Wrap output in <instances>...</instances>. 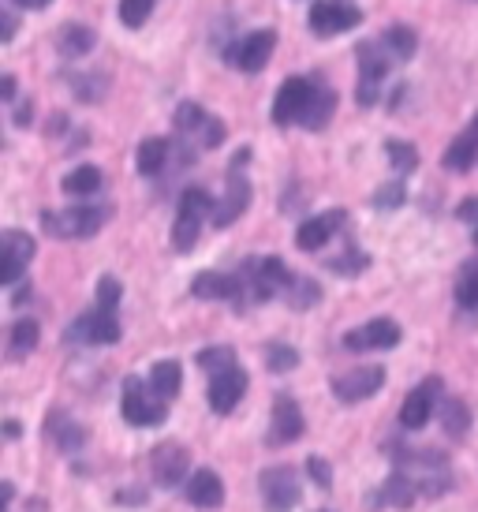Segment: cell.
I'll return each mask as SVG.
<instances>
[{
  "label": "cell",
  "instance_id": "obj_1",
  "mask_svg": "<svg viewBox=\"0 0 478 512\" xmlns=\"http://www.w3.org/2000/svg\"><path fill=\"white\" fill-rule=\"evenodd\" d=\"M42 225L53 240H90L105 225V210L71 206V210H60V214H42Z\"/></svg>",
  "mask_w": 478,
  "mask_h": 512
},
{
  "label": "cell",
  "instance_id": "obj_2",
  "mask_svg": "<svg viewBox=\"0 0 478 512\" xmlns=\"http://www.w3.org/2000/svg\"><path fill=\"white\" fill-rule=\"evenodd\" d=\"M314 90H318V86L310 83V79H303V75L284 79L281 90H277V98H273V124H277V128L303 124L310 101H314Z\"/></svg>",
  "mask_w": 478,
  "mask_h": 512
},
{
  "label": "cell",
  "instance_id": "obj_3",
  "mask_svg": "<svg viewBox=\"0 0 478 512\" xmlns=\"http://www.w3.org/2000/svg\"><path fill=\"white\" fill-rule=\"evenodd\" d=\"M363 12L355 8L352 0H318L310 8V30L318 38H333V34H344V30L359 27Z\"/></svg>",
  "mask_w": 478,
  "mask_h": 512
},
{
  "label": "cell",
  "instance_id": "obj_4",
  "mask_svg": "<svg viewBox=\"0 0 478 512\" xmlns=\"http://www.w3.org/2000/svg\"><path fill=\"white\" fill-rule=\"evenodd\" d=\"M124 419L131 427H161L165 423V400L154 389L146 393L139 378H127L124 385Z\"/></svg>",
  "mask_w": 478,
  "mask_h": 512
},
{
  "label": "cell",
  "instance_id": "obj_5",
  "mask_svg": "<svg viewBox=\"0 0 478 512\" xmlns=\"http://www.w3.org/2000/svg\"><path fill=\"white\" fill-rule=\"evenodd\" d=\"M258 486H262L266 512H292L299 505V479L292 468H266Z\"/></svg>",
  "mask_w": 478,
  "mask_h": 512
},
{
  "label": "cell",
  "instance_id": "obj_6",
  "mask_svg": "<svg viewBox=\"0 0 478 512\" xmlns=\"http://www.w3.org/2000/svg\"><path fill=\"white\" fill-rule=\"evenodd\" d=\"M273 45H277V34L273 30H254L247 38H239L232 49H228V64H236L239 72H262L273 57Z\"/></svg>",
  "mask_w": 478,
  "mask_h": 512
},
{
  "label": "cell",
  "instance_id": "obj_7",
  "mask_svg": "<svg viewBox=\"0 0 478 512\" xmlns=\"http://www.w3.org/2000/svg\"><path fill=\"white\" fill-rule=\"evenodd\" d=\"M385 385V370L381 367H355L348 374H340L333 382V393L344 404H359V400H370Z\"/></svg>",
  "mask_w": 478,
  "mask_h": 512
},
{
  "label": "cell",
  "instance_id": "obj_8",
  "mask_svg": "<svg viewBox=\"0 0 478 512\" xmlns=\"http://www.w3.org/2000/svg\"><path fill=\"white\" fill-rule=\"evenodd\" d=\"M393 344H400V326H396L393 318H374V322L344 333V348L348 352H374V348H393Z\"/></svg>",
  "mask_w": 478,
  "mask_h": 512
},
{
  "label": "cell",
  "instance_id": "obj_9",
  "mask_svg": "<svg viewBox=\"0 0 478 512\" xmlns=\"http://www.w3.org/2000/svg\"><path fill=\"white\" fill-rule=\"evenodd\" d=\"M0 243H4V270H0V281H4V285H19V277H23V270H27L30 258H34V240H30L27 232H19V228H8V232L0 236Z\"/></svg>",
  "mask_w": 478,
  "mask_h": 512
},
{
  "label": "cell",
  "instance_id": "obj_10",
  "mask_svg": "<svg viewBox=\"0 0 478 512\" xmlns=\"http://www.w3.org/2000/svg\"><path fill=\"white\" fill-rule=\"evenodd\" d=\"M187 468H191V453H187L183 445H176V441L157 445L154 456H150V471H154V479L161 486H180Z\"/></svg>",
  "mask_w": 478,
  "mask_h": 512
},
{
  "label": "cell",
  "instance_id": "obj_11",
  "mask_svg": "<svg viewBox=\"0 0 478 512\" xmlns=\"http://www.w3.org/2000/svg\"><path fill=\"white\" fill-rule=\"evenodd\" d=\"M344 217H348L344 210H329V214L307 217V221L296 228V247L299 251H318V247H325V243L344 228Z\"/></svg>",
  "mask_w": 478,
  "mask_h": 512
},
{
  "label": "cell",
  "instance_id": "obj_12",
  "mask_svg": "<svg viewBox=\"0 0 478 512\" xmlns=\"http://www.w3.org/2000/svg\"><path fill=\"white\" fill-rule=\"evenodd\" d=\"M243 393H247V370L243 367H232L225 374H213L210 378V408L217 415L232 412Z\"/></svg>",
  "mask_w": 478,
  "mask_h": 512
},
{
  "label": "cell",
  "instance_id": "obj_13",
  "mask_svg": "<svg viewBox=\"0 0 478 512\" xmlns=\"http://www.w3.org/2000/svg\"><path fill=\"white\" fill-rule=\"evenodd\" d=\"M437 393H441V378H426L419 389H411L408 400H404V408H400V423H404V430H419L430 423Z\"/></svg>",
  "mask_w": 478,
  "mask_h": 512
},
{
  "label": "cell",
  "instance_id": "obj_14",
  "mask_svg": "<svg viewBox=\"0 0 478 512\" xmlns=\"http://www.w3.org/2000/svg\"><path fill=\"white\" fill-rule=\"evenodd\" d=\"M71 337L83 344H116L120 341V322L109 311H90L71 326Z\"/></svg>",
  "mask_w": 478,
  "mask_h": 512
},
{
  "label": "cell",
  "instance_id": "obj_15",
  "mask_svg": "<svg viewBox=\"0 0 478 512\" xmlns=\"http://www.w3.org/2000/svg\"><path fill=\"white\" fill-rule=\"evenodd\" d=\"M303 430H307V423H303V412H299L296 400L277 397V404H273V430H269V441H277V445H284V441H299L303 438Z\"/></svg>",
  "mask_w": 478,
  "mask_h": 512
},
{
  "label": "cell",
  "instance_id": "obj_16",
  "mask_svg": "<svg viewBox=\"0 0 478 512\" xmlns=\"http://www.w3.org/2000/svg\"><path fill=\"white\" fill-rule=\"evenodd\" d=\"M247 206H251V184H247L239 172H228V191H225V199L217 202L213 225L228 228L239 214H243V210H247Z\"/></svg>",
  "mask_w": 478,
  "mask_h": 512
},
{
  "label": "cell",
  "instance_id": "obj_17",
  "mask_svg": "<svg viewBox=\"0 0 478 512\" xmlns=\"http://www.w3.org/2000/svg\"><path fill=\"white\" fill-rule=\"evenodd\" d=\"M187 501L195 505V509H217L221 501H225V483H221V475L217 471H195L191 479H187Z\"/></svg>",
  "mask_w": 478,
  "mask_h": 512
},
{
  "label": "cell",
  "instance_id": "obj_18",
  "mask_svg": "<svg viewBox=\"0 0 478 512\" xmlns=\"http://www.w3.org/2000/svg\"><path fill=\"white\" fill-rule=\"evenodd\" d=\"M191 292H195L198 299H239L247 288H243V281L236 277H228V273H198L195 281H191Z\"/></svg>",
  "mask_w": 478,
  "mask_h": 512
},
{
  "label": "cell",
  "instance_id": "obj_19",
  "mask_svg": "<svg viewBox=\"0 0 478 512\" xmlns=\"http://www.w3.org/2000/svg\"><path fill=\"white\" fill-rule=\"evenodd\" d=\"M475 161H478V113H475V120L467 124L464 135H460V139L445 150L441 165H445V169H452V172H467Z\"/></svg>",
  "mask_w": 478,
  "mask_h": 512
},
{
  "label": "cell",
  "instance_id": "obj_20",
  "mask_svg": "<svg viewBox=\"0 0 478 512\" xmlns=\"http://www.w3.org/2000/svg\"><path fill=\"white\" fill-rule=\"evenodd\" d=\"M57 45L64 57H86V53L98 45V34L90 27H83V23H68V27L57 34Z\"/></svg>",
  "mask_w": 478,
  "mask_h": 512
},
{
  "label": "cell",
  "instance_id": "obj_21",
  "mask_svg": "<svg viewBox=\"0 0 478 512\" xmlns=\"http://www.w3.org/2000/svg\"><path fill=\"white\" fill-rule=\"evenodd\" d=\"M183 385V370L180 363H172V359H161L154 370H150V389H154L161 400H172L176 393H180Z\"/></svg>",
  "mask_w": 478,
  "mask_h": 512
},
{
  "label": "cell",
  "instance_id": "obj_22",
  "mask_svg": "<svg viewBox=\"0 0 478 512\" xmlns=\"http://www.w3.org/2000/svg\"><path fill=\"white\" fill-rule=\"evenodd\" d=\"M441 427L449 438H464L471 430V408L460 397H445L441 400Z\"/></svg>",
  "mask_w": 478,
  "mask_h": 512
},
{
  "label": "cell",
  "instance_id": "obj_23",
  "mask_svg": "<svg viewBox=\"0 0 478 512\" xmlns=\"http://www.w3.org/2000/svg\"><path fill=\"white\" fill-rule=\"evenodd\" d=\"M333 113H337V94H333L329 86H322V90H314V101H310L307 116H303V128L322 131L325 124L333 120Z\"/></svg>",
  "mask_w": 478,
  "mask_h": 512
},
{
  "label": "cell",
  "instance_id": "obj_24",
  "mask_svg": "<svg viewBox=\"0 0 478 512\" xmlns=\"http://www.w3.org/2000/svg\"><path fill=\"white\" fill-rule=\"evenodd\" d=\"M38 341H42V329H38V322L34 318H19L12 326V341H8V356L12 359H23L30 356L34 348H38Z\"/></svg>",
  "mask_w": 478,
  "mask_h": 512
},
{
  "label": "cell",
  "instance_id": "obj_25",
  "mask_svg": "<svg viewBox=\"0 0 478 512\" xmlns=\"http://www.w3.org/2000/svg\"><path fill=\"white\" fill-rule=\"evenodd\" d=\"M378 42L389 49V57L393 60H411L415 57V49H419V34H415L411 27H389Z\"/></svg>",
  "mask_w": 478,
  "mask_h": 512
},
{
  "label": "cell",
  "instance_id": "obj_26",
  "mask_svg": "<svg viewBox=\"0 0 478 512\" xmlns=\"http://www.w3.org/2000/svg\"><path fill=\"white\" fill-rule=\"evenodd\" d=\"M198 232H202V217L191 214V210H180V214H176V225H172V247H176L180 255L195 251Z\"/></svg>",
  "mask_w": 478,
  "mask_h": 512
},
{
  "label": "cell",
  "instance_id": "obj_27",
  "mask_svg": "<svg viewBox=\"0 0 478 512\" xmlns=\"http://www.w3.org/2000/svg\"><path fill=\"white\" fill-rule=\"evenodd\" d=\"M385 501L389 505H396V509H411L415 505V498H419V486H415V479L411 475H404V471H396V475H389V483H385Z\"/></svg>",
  "mask_w": 478,
  "mask_h": 512
},
{
  "label": "cell",
  "instance_id": "obj_28",
  "mask_svg": "<svg viewBox=\"0 0 478 512\" xmlns=\"http://www.w3.org/2000/svg\"><path fill=\"white\" fill-rule=\"evenodd\" d=\"M64 191L68 195H98L101 191V169L98 165H79L64 176Z\"/></svg>",
  "mask_w": 478,
  "mask_h": 512
},
{
  "label": "cell",
  "instance_id": "obj_29",
  "mask_svg": "<svg viewBox=\"0 0 478 512\" xmlns=\"http://www.w3.org/2000/svg\"><path fill=\"white\" fill-rule=\"evenodd\" d=\"M49 430H53V438L60 441V449H64V453H75V449H83V441H86L83 427H75V423H71L64 412H53V419H49Z\"/></svg>",
  "mask_w": 478,
  "mask_h": 512
},
{
  "label": "cell",
  "instance_id": "obj_30",
  "mask_svg": "<svg viewBox=\"0 0 478 512\" xmlns=\"http://www.w3.org/2000/svg\"><path fill=\"white\" fill-rule=\"evenodd\" d=\"M165 157H169V139H146L139 146V172L142 176H154V172L165 169Z\"/></svg>",
  "mask_w": 478,
  "mask_h": 512
},
{
  "label": "cell",
  "instance_id": "obj_31",
  "mask_svg": "<svg viewBox=\"0 0 478 512\" xmlns=\"http://www.w3.org/2000/svg\"><path fill=\"white\" fill-rule=\"evenodd\" d=\"M198 367L210 370V378H213V374H225V370L239 367V363H236V356H232V348H202V352H198Z\"/></svg>",
  "mask_w": 478,
  "mask_h": 512
},
{
  "label": "cell",
  "instance_id": "obj_32",
  "mask_svg": "<svg viewBox=\"0 0 478 512\" xmlns=\"http://www.w3.org/2000/svg\"><path fill=\"white\" fill-rule=\"evenodd\" d=\"M120 23L131 30H139L146 19H150V12H154V0H120Z\"/></svg>",
  "mask_w": 478,
  "mask_h": 512
},
{
  "label": "cell",
  "instance_id": "obj_33",
  "mask_svg": "<svg viewBox=\"0 0 478 512\" xmlns=\"http://www.w3.org/2000/svg\"><path fill=\"white\" fill-rule=\"evenodd\" d=\"M180 210H191L198 217H213L217 214V202L210 199V191H202V187H187L180 195Z\"/></svg>",
  "mask_w": 478,
  "mask_h": 512
},
{
  "label": "cell",
  "instance_id": "obj_34",
  "mask_svg": "<svg viewBox=\"0 0 478 512\" xmlns=\"http://www.w3.org/2000/svg\"><path fill=\"white\" fill-rule=\"evenodd\" d=\"M456 303L467 311H478V266H467L456 281Z\"/></svg>",
  "mask_w": 478,
  "mask_h": 512
},
{
  "label": "cell",
  "instance_id": "obj_35",
  "mask_svg": "<svg viewBox=\"0 0 478 512\" xmlns=\"http://www.w3.org/2000/svg\"><path fill=\"white\" fill-rule=\"evenodd\" d=\"M385 154H389V161H393L400 172H411V169H419V150L411 143H400V139H389L385 143Z\"/></svg>",
  "mask_w": 478,
  "mask_h": 512
},
{
  "label": "cell",
  "instance_id": "obj_36",
  "mask_svg": "<svg viewBox=\"0 0 478 512\" xmlns=\"http://www.w3.org/2000/svg\"><path fill=\"white\" fill-rule=\"evenodd\" d=\"M266 367L277 370V374H288V370L299 367V352L288 348V344H269L266 348Z\"/></svg>",
  "mask_w": 478,
  "mask_h": 512
},
{
  "label": "cell",
  "instance_id": "obj_37",
  "mask_svg": "<svg viewBox=\"0 0 478 512\" xmlns=\"http://www.w3.org/2000/svg\"><path fill=\"white\" fill-rule=\"evenodd\" d=\"M202 124H206V113H202L198 105L183 101L180 109H176V131H180V135H195V131H202Z\"/></svg>",
  "mask_w": 478,
  "mask_h": 512
},
{
  "label": "cell",
  "instance_id": "obj_38",
  "mask_svg": "<svg viewBox=\"0 0 478 512\" xmlns=\"http://www.w3.org/2000/svg\"><path fill=\"white\" fill-rule=\"evenodd\" d=\"M288 296H292V307H314L318 296H322V288L314 285L310 277H296L292 288H288Z\"/></svg>",
  "mask_w": 478,
  "mask_h": 512
},
{
  "label": "cell",
  "instance_id": "obj_39",
  "mask_svg": "<svg viewBox=\"0 0 478 512\" xmlns=\"http://www.w3.org/2000/svg\"><path fill=\"white\" fill-rule=\"evenodd\" d=\"M120 296H124V288L116 277H101L98 281V311H109L113 314L120 307Z\"/></svg>",
  "mask_w": 478,
  "mask_h": 512
},
{
  "label": "cell",
  "instance_id": "obj_40",
  "mask_svg": "<svg viewBox=\"0 0 478 512\" xmlns=\"http://www.w3.org/2000/svg\"><path fill=\"white\" fill-rule=\"evenodd\" d=\"M202 146L206 150H217V146L225 143V120H217V116H206V124H202Z\"/></svg>",
  "mask_w": 478,
  "mask_h": 512
},
{
  "label": "cell",
  "instance_id": "obj_41",
  "mask_svg": "<svg viewBox=\"0 0 478 512\" xmlns=\"http://www.w3.org/2000/svg\"><path fill=\"white\" fill-rule=\"evenodd\" d=\"M400 202H404V184H400V180L385 184L378 195H374V206H378V210H396Z\"/></svg>",
  "mask_w": 478,
  "mask_h": 512
},
{
  "label": "cell",
  "instance_id": "obj_42",
  "mask_svg": "<svg viewBox=\"0 0 478 512\" xmlns=\"http://www.w3.org/2000/svg\"><path fill=\"white\" fill-rule=\"evenodd\" d=\"M337 273H359V270H366V255L363 251H348L344 258H337V262H329Z\"/></svg>",
  "mask_w": 478,
  "mask_h": 512
},
{
  "label": "cell",
  "instance_id": "obj_43",
  "mask_svg": "<svg viewBox=\"0 0 478 512\" xmlns=\"http://www.w3.org/2000/svg\"><path fill=\"white\" fill-rule=\"evenodd\" d=\"M307 471H310V479H314L318 486H329V483H333V471H329V464H325L322 456H310V460H307Z\"/></svg>",
  "mask_w": 478,
  "mask_h": 512
},
{
  "label": "cell",
  "instance_id": "obj_44",
  "mask_svg": "<svg viewBox=\"0 0 478 512\" xmlns=\"http://www.w3.org/2000/svg\"><path fill=\"white\" fill-rule=\"evenodd\" d=\"M12 38H15V15L4 12L0 15V42H12Z\"/></svg>",
  "mask_w": 478,
  "mask_h": 512
},
{
  "label": "cell",
  "instance_id": "obj_45",
  "mask_svg": "<svg viewBox=\"0 0 478 512\" xmlns=\"http://www.w3.org/2000/svg\"><path fill=\"white\" fill-rule=\"evenodd\" d=\"M30 116H34V109H30V101H23V105L15 109V124H19V128H27Z\"/></svg>",
  "mask_w": 478,
  "mask_h": 512
},
{
  "label": "cell",
  "instance_id": "obj_46",
  "mask_svg": "<svg viewBox=\"0 0 478 512\" xmlns=\"http://www.w3.org/2000/svg\"><path fill=\"white\" fill-rule=\"evenodd\" d=\"M0 98L15 101V79H12V75H4V79H0Z\"/></svg>",
  "mask_w": 478,
  "mask_h": 512
},
{
  "label": "cell",
  "instance_id": "obj_47",
  "mask_svg": "<svg viewBox=\"0 0 478 512\" xmlns=\"http://www.w3.org/2000/svg\"><path fill=\"white\" fill-rule=\"evenodd\" d=\"M475 214H478V199H467L464 206H460V217H464V221H475Z\"/></svg>",
  "mask_w": 478,
  "mask_h": 512
},
{
  "label": "cell",
  "instance_id": "obj_48",
  "mask_svg": "<svg viewBox=\"0 0 478 512\" xmlns=\"http://www.w3.org/2000/svg\"><path fill=\"white\" fill-rule=\"evenodd\" d=\"M15 8H49L53 0H12Z\"/></svg>",
  "mask_w": 478,
  "mask_h": 512
},
{
  "label": "cell",
  "instance_id": "obj_49",
  "mask_svg": "<svg viewBox=\"0 0 478 512\" xmlns=\"http://www.w3.org/2000/svg\"><path fill=\"white\" fill-rule=\"evenodd\" d=\"M475 243H478V232H475Z\"/></svg>",
  "mask_w": 478,
  "mask_h": 512
}]
</instances>
